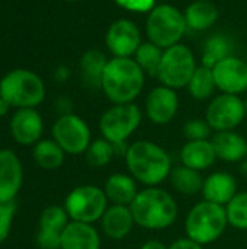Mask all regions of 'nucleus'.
<instances>
[{
    "label": "nucleus",
    "mask_w": 247,
    "mask_h": 249,
    "mask_svg": "<svg viewBox=\"0 0 247 249\" xmlns=\"http://www.w3.org/2000/svg\"><path fill=\"white\" fill-rule=\"evenodd\" d=\"M128 174L144 187H159L173 169L172 158L165 147L151 140H137L124 156Z\"/></svg>",
    "instance_id": "nucleus-1"
},
{
    "label": "nucleus",
    "mask_w": 247,
    "mask_h": 249,
    "mask_svg": "<svg viewBox=\"0 0 247 249\" xmlns=\"http://www.w3.org/2000/svg\"><path fill=\"white\" fill-rule=\"evenodd\" d=\"M146 77L132 57H112L105 66L100 89L112 104H131L141 95Z\"/></svg>",
    "instance_id": "nucleus-2"
},
{
    "label": "nucleus",
    "mask_w": 247,
    "mask_h": 249,
    "mask_svg": "<svg viewBox=\"0 0 247 249\" xmlns=\"http://www.w3.org/2000/svg\"><path fill=\"white\" fill-rule=\"evenodd\" d=\"M130 209L135 226L153 232L169 229L179 214L175 197L160 187H146L144 190H140Z\"/></svg>",
    "instance_id": "nucleus-3"
},
{
    "label": "nucleus",
    "mask_w": 247,
    "mask_h": 249,
    "mask_svg": "<svg viewBox=\"0 0 247 249\" xmlns=\"http://www.w3.org/2000/svg\"><path fill=\"white\" fill-rule=\"evenodd\" d=\"M229 226L226 207L202 200L186 214L185 233L199 245H210L218 241Z\"/></svg>",
    "instance_id": "nucleus-4"
},
{
    "label": "nucleus",
    "mask_w": 247,
    "mask_h": 249,
    "mask_svg": "<svg viewBox=\"0 0 247 249\" xmlns=\"http://www.w3.org/2000/svg\"><path fill=\"white\" fill-rule=\"evenodd\" d=\"M45 83L28 69H15L0 80V96L17 109L36 108L45 99Z\"/></svg>",
    "instance_id": "nucleus-5"
},
{
    "label": "nucleus",
    "mask_w": 247,
    "mask_h": 249,
    "mask_svg": "<svg viewBox=\"0 0 247 249\" xmlns=\"http://www.w3.org/2000/svg\"><path fill=\"white\" fill-rule=\"evenodd\" d=\"M144 32L150 42L163 50L179 44L188 32L183 12L169 3L157 4L147 15Z\"/></svg>",
    "instance_id": "nucleus-6"
},
{
    "label": "nucleus",
    "mask_w": 247,
    "mask_h": 249,
    "mask_svg": "<svg viewBox=\"0 0 247 249\" xmlns=\"http://www.w3.org/2000/svg\"><path fill=\"white\" fill-rule=\"evenodd\" d=\"M197 67L198 63L194 51L188 45L179 42L163 51L156 79L160 82V85L175 90L183 89L188 86Z\"/></svg>",
    "instance_id": "nucleus-7"
},
{
    "label": "nucleus",
    "mask_w": 247,
    "mask_h": 249,
    "mask_svg": "<svg viewBox=\"0 0 247 249\" xmlns=\"http://www.w3.org/2000/svg\"><path fill=\"white\" fill-rule=\"evenodd\" d=\"M143 121V111L135 104H112L99 120V131L103 139L118 144L127 140L138 130Z\"/></svg>",
    "instance_id": "nucleus-8"
},
{
    "label": "nucleus",
    "mask_w": 247,
    "mask_h": 249,
    "mask_svg": "<svg viewBox=\"0 0 247 249\" xmlns=\"http://www.w3.org/2000/svg\"><path fill=\"white\" fill-rule=\"evenodd\" d=\"M108 207L109 201L103 188L90 184L73 188L64 200V209L70 220L82 223L100 222Z\"/></svg>",
    "instance_id": "nucleus-9"
},
{
    "label": "nucleus",
    "mask_w": 247,
    "mask_h": 249,
    "mask_svg": "<svg viewBox=\"0 0 247 249\" xmlns=\"http://www.w3.org/2000/svg\"><path fill=\"white\" fill-rule=\"evenodd\" d=\"M52 139L67 155H84L92 143V131L87 123L70 112L60 115L52 125Z\"/></svg>",
    "instance_id": "nucleus-10"
},
{
    "label": "nucleus",
    "mask_w": 247,
    "mask_h": 249,
    "mask_svg": "<svg viewBox=\"0 0 247 249\" xmlns=\"http://www.w3.org/2000/svg\"><path fill=\"white\" fill-rule=\"evenodd\" d=\"M245 118V101L239 95L220 93L210 101L205 109V120L215 133L236 130Z\"/></svg>",
    "instance_id": "nucleus-11"
},
{
    "label": "nucleus",
    "mask_w": 247,
    "mask_h": 249,
    "mask_svg": "<svg viewBox=\"0 0 247 249\" xmlns=\"http://www.w3.org/2000/svg\"><path fill=\"white\" fill-rule=\"evenodd\" d=\"M105 44L112 57H134L143 44L141 29L128 18L115 19L106 29Z\"/></svg>",
    "instance_id": "nucleus-12"
},
{
    "label": "nucleus",
    "mask_w": 247,
    "mask_h": 249,
    "mask_svg": "<svg viewBox=\"0 0 247 249\" xmlns=\"http://www.w3.org/2000/svg\"><path fill=\"white\" fill-rule=\"evenodd\" d=\"M179 111V95L175 89L159 85L153 88L144 101V114L156 125H166L175 120Z\"/></svg>",
    "instance_id": "nucleus-13"
},
{
    "label": "nucleus",
    "mask_w": 247,
    "mask_h": 249,
    "mask_svg": "<svg viewBox=\"0 0 247 249\" xmlns=\"http://www.w3.org/2000/svg\"><path fill=\"white\" fill-rule=\"evenodd\" d=\"M215 86L221 93L242 95L247 90V63L234 54L213 67Z\"/></svg>",
    "instance_id": "nucleus-14"
},
{
    "label": "nucleus",
    "mask_w": 247,
    "mask_h": 249,
    "mask_svg": "<svg viewBox=\"0 0 247 249\" xmlns=\"http://www.w3.org/2000/svg\"><path fill=\"white\" fill-rule=\"evenodd\" d=\"M10 134L20 146H35L44 133V121L35 108L17 109L10 118Z\"/></svg>",
    "instance_id": "nucleus-15"
},
{
    "label": "nucleus",
    "mask_w": 247,
    "mask_h": 249,
    "mask_svg": "<svg viewBox=\"0 0 247 249\" xmlns=\"http://www.w3.org/2000/svg\"><path fill=\"white\" fill-rule=\"evenodd\" d=\"M23 182V169L17 155L4 149L0 150V204L15 201Z\"/></svg>",
    "instance_id": "nucleus-16"
},
{
    "label": "nucleus",
    "mask_w": 247,
    "mask_h": 249,
    "mask_svg": "<svg viewBox=\"0 0 247 249\" xmlns=\"http://www.w3.org/2000/svg\"><path fill=\"white\" fill-rule=\"evenodd\" d=\"M135 220L130 206L111 204L100 219V229L111 241L125 239L134 229Z\"/></svg>",
    "instance_id": "nucleus-17"
},
{
    "label": "nucleus",
    "mask_w": 247,
    "mask_h": 249,
    "mask_svg": "<svg viewBox=\"0 0 247 249\" xmlns=\"http://www.w3.org/2000/svg\"><path fill=\"white\" fill-rule=\"evenodd\" d=\"M237 193V181L230 172L215 171L204 178L201 194L207 201L226 207Z\"/></svg>",
    "instance_id": "nucleus-18"
},
{
    "label": "nucleus",
    "mask_w": 247,
    "mask_h": 249,
    "mask_svg": "<svg viewBox=\"0 0 247 249\" xmlns=\"http://www.w3.org/2000/svg\"><path fill=\"white\" fill-rule=\"evenodd\" d=\"M217 159L227 163H240L247 159V140L236 130L214 133L211 137Z\"/></svg>",
    "instance_id": "nucleus-19"
},
{
    "label": "nucleus",
    "mask_w": 247,
    "mask_h": 249,
    "mask_svg": "<svg viewBox=\"0 0 247 249\" xmlns=\"http://www.w3.org/2000/svg\"><path fill=\"white\" fill-rule=\"evenodd\" d=\"M99 231L90 223L70 220L61 233V249H100Z\"/></svg>",
    "instance_id": "nucleus-20"
},
{
    "label": "nucleus",
    "mask_w": 247,
    "mask_h": 249,
    "mask_svg": "<svg viewBox=\"0 0 247 249\" xmlns=\"http://www.w3.org/2000/svg\"><path fill=\"white\" fill-rule=\"evenodd\" d=\"M103 191L108 201L116 206H131V203L140 193L138 182L130 174L124 172H115L109 175L105 181Z\"/></svg>",
    "instance_id": "nucleus-21"
},
{
    "label": "nucleus",
    "mask_w": 247,
    "mask_h": 249,
    "mask_svg": "<svg viewBox=\"0 0 247 249\" xmlns=\"http://www.w3.org/2000/svg\"><path fill=\"white\" fill-rule=\"evenodd\" d=\"M179 156H181L182 165L192 168L195 171H199V172L210 169L217 160V155H215L211 139L186 142L182 146Z\"/></svg>",
    "instance_id": "nucleus-22"
},
{
    "label": "nucleus",
    "mask_w": 247,
    "mask_h": 249,
    "mask_svg": "<svg viewBox=\"0 0 247 249\" xmlns=\"http://www.w3.org/2000/svg\"><path fill=\"white\" fill-rule=\"evenodd\" d=\"M183 16L188 31L202 32L217 23L220 12L211 0H194L185 7Z\"/></svg>",
    "instance_id": "nucleus-23"
},
{
    "label": "nucleus",
    "mask_w": 247,
    "mask_h": 249,
    "mask_svg": "<svg viewBox=\"0 0 247 249\" xmlns=\"http://www.w3.org/2000/svg\"><path fill=\"white\" fill-rule=\"evenodd\" d=\"M169 181L176 193L182 196L194 197L202 191L204 177L201 175L199 171H195L181 163L179 166H173L169 175Z\"/></svg>",
    "instance_id": "nucleus-24"
},
{
    "label": "nucleus",
    "mask_w": 247,
    "mask_h": 249,
    "mask_svg": "<svg viewBox=\"0 0 247 249\" xmlns=\"http://www.w3.org/2000/svg\"><path fill=\"white\" fill-rule=\"evenodd\" d=\"M66 152L54 139H41L32 149L33 162L45 171H55L63 166Z\"/></svg>",
    "instance_id": "nucleus-25"
},
{
    "label": "nucleus",
    "mask_w": 247,
    "mask_h": 249,
    "mask_svg": "<svg viewBox=\"0 0 247 249\" xmlns=\"http://www.w3.org/2000/svg\"><path fill=\"white\" fill-rule=\"evenodd\" d=\"M109 58L100 50H87L80 58L82 79L89 88L100 89L105 66Z\"/></svg>",
    "instance_id": "nucleus-26"
},
{
    "label": "nucleus",
    "mask_w": 247,
    "mask_h": 249,
    "mask_svg": "<svg viewBox=\"0 0 247 249\" xmlns=\"http://www.w3.org/2000/svg\"><path fill=\"white\" fill-rule=\"evenodd\" d=\"M231 42L223 34H213L210 35L202 47L201 64L205 67L213 69L217 63L224 60L226 57L231 55Z\"/></svg>",
    "instance_id": "nucleus-27"
},
{
    "label": "nucleus",
    "mask_w": 247,
    "mask_h": 249,
    "mask_svg": "<svg viewBox=\"0 0 247 249\" xmlns=\"http://www.w3.org/2000/svg\"><path fill=\"white\" fill-rule=\"evenodd\" d=\"M186 88H188V90L194 99H197V101L210 99L217 89L214 74H213V69L199 64L197 67L195 73L192 74Z\"/></svg>",
    "instance_id": "nucleus-28"
},
{
    "label": "nucleus",
    "mask_w": 247,
    "mask_h": 249,
    "mask_svg": "<svg viewBox=\"0 0 247 249\" xmlns=\"http://www.w3.org/2000/svg\"><path fill=\"white\" fill-rule=\"evenodd\" d=\"M163 48L157 47L156 44L150 42V41H143V44L138 47V50L134 54V60L137 61V64L143 69V71L147 76H157L160 63H162V57H163Z\"/></svg>",
    "instance_id": "nucleus-29"
},
{
    "label": "nucleus",
    "mask_w": 247,
    "mask_h": 249,
    "mask_svg": "<svg viewBox=\"0 0 247 249\" xmlns=\"http://www.w3.org/2000/svg\"><path fill=\"white\" fill-rule=\"evenodd\" d=\"M116 156L114 143L108 142L106 139L100 137L96 140H92L90 146L87 147L84 153V159L87 165L93 169H100L112 162V159Z\"/></svg>",
    "instance_id": "nucleus-30"
},
{
    "label": "nucleus",
    "mask_w": 247,
    "mask_h": 249,
    "mask_svg": "<svg viewBox=\"0 0 247 249\" xmlns=\"http://www.w3.org/2000/svg\"><path fill=\"white\" fill-rule=\"evenodd\" d=\"M70 223V217L64 206H48L42 210L39 216V229L63 233L66 226Z\"/></svg>",
    "instance_id": "nucleus-31"
},
{
    "label": "nucleus",
    "mask_w": 247,
    "mask_h": 249,
    "mask_svg": "<svg viewBox=\"0 0 247 249\" xmlns=\"http://www.w3.org/2000/svg\"><path fill=\"white\" fill-rule=\"evenodd\" d=\"M229 225L237 231H247V191H239L226 206Z\"/></svg>",
    "instance_id": "nucleus-32"
},
{
    "label": "nucleus",
    "mask_w": 247,
    "mask_h": 249,
    "mask_svg": "<svg viewBox=\"0 0 247 249\" xmlns=\"http://www.w3.org/2000/svg\"><path fill=\"white\" fill-rule=\"evenodd\" d=\"M183 136L186 142L192 140H210L213 134V128L207 123L205 118H192L183 124Z\"/></svg>",
    "instance_id": "nucleus-33"
},
{
    "label": "nucleus",
    "mask_w": 247,
    "mask_h": 249,
    "mask_svg": "<svg viewBox=\"0 0 247 249\" xmlns=\"http://www.w3.org/2000/svg\"><path fill=\"white\" fill-rule=\"evenodd\" d=\"M15 212H16L15 201L0 204V244H3L10 235Z\"/></svg>",
    "instance_id": "nucleus-34"
},
{
    "label": "nucleus",
    "mask_w": 247,
    "mask_h": 249,
    "mask_svg": "<svg viewBox=\"0 0 247 249\" xmlns=\"http://www.w3.org/2000/svg\"><path fill=\"white\" fill-rule=\"evenodd\" d=\"M114 3L127 12L146 15H148L157 6V0H114Z\"/></svg>",
    "instance_id": "nucleus-35"
},
{
    "label": "nucleus",
    "mask_w": 247,
    "mask_h": 249,
    "mask_svg": "<svg viewBox=\"0 0 247 249\" xmlns=\"http://www.w3.org/2000/svg\"><path fill=\"white\" fill-rule=\"evenodd\" d=\"M36 244L41 249H61V233L38 231Z\"/></svg>",
    "instance_id": "nucleus-36"
},
{
    "label": "nucleus",
    "mask_w": 247,
    "mask_h": 249,
    "mask_svg": "<svg viewBox=\"0 0 247 249\" xmlns=\"http://www.w3.org/2000/svg\"><path fill=\"white\" fill-rule=\"evenodd\" d=\"M167 249H202V245H199L198 242H195L194 239L185 236V238H179L176 241H173Z\"/></svg>",
    "instance_id": "nucleus-37"
},
{
    "label": "nucleus",
    "mask_w": 247,
    "mask_h": 249,
    "mask_svg": "<svg viewBox=\"0 0 247 249\" xmlns=\"http://www.w3.org/2000/svg\"><path fill=\"white\" fill-rule=\"evenodd\" d=\"M54 77H55V80H57L58 83L67 82L68 77H70V69H68L67 66H60V67H57L55 71H54Z\"/></svg>",
    "instance_id": "nucleus-38"
},
{
    "label": "nucleus",
    "mask_w": 247,
    "mask_h": 249,
    "mask_svg": "<svg viewBox=\"0 0 247 249\" xmlns=\"http://www.w3.org/2000/svg\"><path fill=\"white\" fill-rule=\"evenodd\" d=\"M71 101L68 99V98H60L58 101H57V108H58V111L61 112V115H64V114H70L71 112Z\"/></svg>",
    "instance_id": "nucleus-39"
},
{
    "label": "nucleus",
    "mask_w": 247,
    "mask_h": 249,
    "mask_svg": "<svg viewBox=\"0 0 247 249\" xmlns=\"http://www.w3.org/2000/svg\"><path fill=\"white\" fill-rule=\"evenodd\" d=\"M140 249H167V245H165L159 239H150V241L144 242Z\"/></svg>",
    "instance_id": "nucleus-40"
},
{
    "label": "nucleus",
    "mask_w": 247,
    "mask_h": 249,
    "mask_svg": "<svg viewBox=\"0 0 247 249\" xmlns=\"http://www.w3.org/2000/svg\"><path fill=\"white\" fill-rule=\"evenodd\" d=\"M10 108H12V107L7 104V101H4V99L0 96V118L4 117V115H7V112H9Z\"/></svg>",
    "instance_id": "nucleus-41"
},
{
    "label": "nucleus",
    "mask_w": 247,
    "mask_h": 249,
    "mask_svg": "<svg viewBox=\"0 0 247 249\" xmlns=\"http://www.w3.org/2000/svg\"><path fill=\"white\" fill-rule=\"evenodd\" d=\"M239 171H240V174H242L243 177H247V159H245V160H242V162H240V165H239Z\"/></svg>",
    "instance_id": "nucleus-42"
},
{
    "label": "nucleus",
    "mask_w": 247,
    "mask_h": 249,
    "mask_svg": "<svg viewBox=\"0 0 247 249\" xmlns=\"http://www.w3.org/2000/svg\"><path fill=\"white\" fill-rule=\"evenodd\" d=\"M245 108H246V117H247V99L245 101Z\"/></svg>",
    "instance_id": "nucleus-43"
},
{
    "label": "nucleus",
    "mask_w": 247,
    "mask_h": 249,
    "mask_svg": "<svg viewBox=\"0 0 247 249\" xmlns=\"http://www.w3.org/2000/svg\"><path fill=\"white\" fill-rule=\"evenodd\" d=\"M64 1H77V0H64Z\"/></svg>",
    "instance_id": "nucleus-44"
}]
</instances>
